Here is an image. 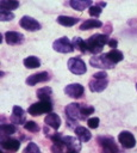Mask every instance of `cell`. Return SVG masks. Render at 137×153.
<instances>
[{
	"mask_svg": "<svg viewBox=\"0 0 137 153\" xmlns=\"http://www.w3.org/2000/svg\"><path fill=\"white\" fill-rule=\"evenodd\" d=\"M108 37L106 35H102V33H95L93 36H91L86 43H87V48H88V51H91L92 54H99L104 45L105 44H108Z\"/></svg>",
	"mask_w": 137,
	"mask_h": 153,
	"instance_id": "obj_1",
	"label": "cell"
},
{
	"mask_svg": "<svg viewBox=\"0 0 137 153\" xmlns=\"http://www.w3.org/2000/svg\"><path fill=\"white\" fill-rule=\"evenodd\" d=\"M64 112H66V117L68 118L69 124L76 123V121H79V120H85V117L82 116V112H81V104L70 103L69 105L66 106Z\"/></svg>",
	"mask_w": 137,
	"mask_h": 153,
	"instance_id": "obj_2",
	"label": "cell"
},
{
	"mask_svg": "<svg viewBox=\"0 0 137 153\" xmlns=\"http://www.w3.org/2000/svg\"><path fill=\"white\" fill-rule=\"evenodd\" d=\"M51 110H52V104L50 100H41L30 105L27 111L32 116H39L42 114H50Z\"/></svg>",
	"mask_w": 137,
	"mask_h": 153,
	"instance_id": "obj_3",
	"label": "cell"
},
{
	"mask_svg": "<svg viewBox=\"0 0 137 153\" xmlns=\"http://www.w3.org/2000/svg\"><path fill=\"white\" fill-rule=\"evenodd\" d=\"M98 142L101 147L102 153H119L118 147H117L113 137H111V136H100L98 139Z\"/></svg>",
	"mask_w": 137,
	"mask_h": 153,
	"instance_id": "obj_4",
	"label": "cell"
},
{
	"mask_svg": "<svg viewBox=\"0 0 137 153\" xmlns=\"http://www.w3.org/2000/svg\"><path fill=\"white\" fill-rule=\"evenodd\" d=\"M68 69L76 75H81L85 74L87 71L86 63L80 59V57H70L68 60Z\"/></svg>",
	"mask_w": 137,
	"mask_h": 153,
	"instance_id": "obj_5",
	"label": "cell"
},
{
	"mask_svg": "<svg viewBox=\"0 0 137 153\" xmlns=\"http://www.w3.org/2000/svg\"><path fill=\"white\" fill-rule=\"evenodd\" d=\"M52 48L54 50L58 51V53H71L74 50V47L71 44V42L67 38V37H61L58 39H56L52 43Z\"/></svg>",
	"mask_w": 137,
	"mask_h": 153,
	"instance_id": "obj_6",
	"label": "cell"
},
{
	"mask_svg": "<svg viewBox=\"0 0 137 153\" xmlns=\"http://www.w3.org/2000/svg\"><path fill=\"white\" fill-rule=\"evenodd\" d=\"M118 141L122 143V146H123L124 148H132V147H135V145H136V139H135V136H133L130 131H127V130H124V131H122V133L118 135Z\"/></svg>",
	"mask_w": 137,
	"mask_h": 153,
	"instance_id": "obj_7",
	"label": "cell"
},
{
	"mask_svg": "<svg viewBox=\"0 0 137 153\" xmlns=\"http://www.w3.org/2000/svg\"><path fill=\"white\" fill-rule=\"evenodd\" d=\"M19 24L23 29H25L27 31H37L41 29V24L36 19H33L32 17H29V16H24L20 19Z\"/></svg>",
	"mask_w": 137,
	"mask_h": 153,
	"instance_id": "obj_8",
	"label": "cell"
},
{
	"mask_svg": "<svg viewBox=\"0 0 137 153\" xmlns=\"http://www.w3.org/2000/svg\"><path fill=\"white\" fill-rule=\"evenodd\" d=\"M89 63L93 66V67H96V68H102V69H110V68H113V63H111L105 54L104 55H100V56H94L89 60Z\"/></svg>",
	"mask_w": 137,
	"mask_h": 153,
	"instance_id": "obj_9",
	"label": "cell"
},
{
	"mask_svg": "<svg viewBox=\"0 0 137 153\" xmlns=\"http://www.w3.org/2000/svg\"><path fill=\"white\" fill-rule=\"evenodd\" d=\"M85 92V88L80 84H70L64 87V93L71 98H80Z\"/></svg>",
	"mask_w": 137,
	"mask_h": 153,
	"instance_id": "obj_10",
	"label": "cell"
},
{
	"mask_svg": "<svg viewBox=\"0 0 137 153\" xmlns=\"http://www.w3.org/2000/svg\"><path fill=\"white\" fill-rule=\"evenodd\" d=\"M5 41L7 42V44H11V45L20 44L24 41V35L17 31H7L5 33Z\"/></svg>",
	"mask_w": 137,
	"mask_h": 153,
	"instance_id": "obj_11",
	"label": "cell"
},
{
	"mask_svg": "<svg viewBox=\"0 0 137 153\" xmlns=\"http://www.w3.org/2000/svg\"><path fill=\"white\" fill-rule=\"evenodd\" d=\"M50 79V75L48 72H41V73H36V74H32L30 75L27 79H26V84L30 85V86H33L38 82H44V81H48Z\"/></svg>",
	"mask_w": 137,
	"mask_h": 153,
	"instance_id": "obj_12",
	"label": "cell"
},
{
	"mask_svg": "<svg viewBox=\"0 0 137 153\" xmlns=\"http://www.w3.org/2000/svg\"><path fill=\"white\" fill-rule=\"evenodd\" d=\"M11 121L14 124H24V123H26L25 122V112H24V110L20 106H18V105H14L13 106Z\"/></svg>",
	"mask_w": 137,
	"mask_h": 153,
	"instance_id": "obj_13",
	"label": "cell"
},
{
	"mask_svg": "<svg viewBox=\"0 0 137 153\" xmlns=\"http://www.w3.org/2000/svg\"><path fill=\"white\" fill-rule=\"evenodd\" d=\"M108 81L107 79H93L89 81V90L92 92H101L106 88Z\"/></svg>",
	"mask_w": 137,
	"mask_h": 153,
	"instance_id": "obj_14",
	"label": "cell"
},
{
	"mask_svg": "<svg viewBox=\"0 0 137 153\" xmlns=\"http://www.w3.org/2000/svg\"><path fill=\"white\" fill-rule=\"evenodd\" d=\"M44 122L46 126L51 127L52 129H58L60 126H61V118L57 114H54V112H50L45 116L44 118Z\"/></svg>",
	"mask_w": 137,
	"mask_h": 153,
	"instance_id": "obj_15",
	"label": "cell"
},
{
	"mask_svg": "<svg viewBox=\"0 0 137 153\" xmlns=\"http://www.w3.org/2000/svg\"><path fill=\"white\" fill-rule=\"evenodd\" d=\"M62 141L67 149H71V151H76V152H79L81 149L80 142L73 136H62Z\"/></svg>",
	"mask_w": 137,
	"mask_h": 153,
	"instance_id": "obj_16",
	"label": "cell"
},
{
	"mask_svg": "<svg viewBox=\"0 0 137 153\" xmlns=\"http://www.w3.org/2000/svg\"><path fill=\"white\" fill-rule=\"evenodd\" d=\"M1 147L6 151H11V152H15L19 149L20 147V142L15 139H12V137H7L5 140L1 141Z\"/></svg>",
	"mask_w": 137,
	"mask_h": 153,
	"instance_id": "obj_17",
	"label": "cell"
},
{
	"mask_svg": "<svg viewBox=\"0 0 137 153\" xmlns=\"http://www.w3.org/2000/svg\"><path fill=\"white\" fill-rule=\"evenodd\" d=\"M105 56H106V59H107L111 63H113V65H116L117 62H120V61L124 59L123 53L119 51L118 49H112V50H110L108 53L105 54Z\"/></svg>",
	"mask_w": 137,
	"mask_h": 153,
	"instance_id": "obj_18",
	"label": "cell"
},
{
	"mask_svg": "<svg viewBox=\"0 0 137 153\" xmlns=\"http://www.w3.org/2000/svg\"><path fill=\"white\" fill-rule=\"evenodd\" d=\"M69 5L74 10H77V11H83V10L89 8L91 6H93L91 0H71L69 2Z\"/></svg>",
	"mask_w": 137,
	"mask_h": 153,
	"instance_id": "obj_19",
	"label": "cell"
},
{
	"mask_svg": "<svg viewBox=\"0 0 137 153\" xmlns=\"http://www.w3.org/2000/svg\"><path fill=\"white\" fill-rule=\"evenodd\" d=\"M74 130H75L76 136H77L82 142H87V141H89L91 137H92L91 131H89L88 129H86L85 127H75Z\"/></svg>",
	"mask_w": 137,
	"mask_h": 153,
	"instance_id": "obj_20",
	"label": "cell"
},
{
	"mask_svg": "<svg viewBox=\"0 0 137 153\" xmlns=\"http://www.w3.org/2000/svg\"><path fill=\"white\" fill-rule=\"evenodd\" d=\"M101 26H102V23L100 20H98V19H87L80 25V30L85 31V30H91V29L101 27Z\"/></svg>",
	"mask_w": 137,
	"mask_h": 153,
	"instance_id": "obj_21",
	"label": "cell"
},
{
	"mask_svg": "<svg viewBox=\"0 0 137 153\" xmlns=\"http://www.w3.org/2000/svg\"><path fill=\"white\" fill-rule=\"evenodd\" d=\"M77 22H79V19L74 18V17H68V16H58L57 17V23L63 26H73Z\"/></svg>",
	"mask_w": 137,
	"mask_h": 153,
	"instance_id": "obj_22",
	"label": "cell"
},
{
	"mask_svg": "<svg viewBox=\"0 0 137 153\" xmlns=\"http://www.w3.org/2000/svg\"><path fill=\"white\" fill-rule=\"evenodd\" d=\"M71 44H73V47H74V48L79 49L81 53H86V51H88V48H87V43H86V41H83V39H82V38H80V37H75V38H73Z\"/></svg>",
	"mask_w": 137,
	"mask_h": 153,
	"instance_id": "obj_23",
	"label": "cell"
},
{
	"mask_svg": "<svg viewBox=\"0 0 137 153\" xmlns=\"http://www.w3.org/2000/svg\"><path fill=\"white\" fill-rule=\"evenodd\" d=\"M19 6L18 1H13V0H1L0 1V10H6V11H12L15 10Z\"/></svg>",
	"mask_w": 137,
	"mask_h": 153,
	"instance_id": "obj_24",
	"label": "cell"
},
{
	"mask_svg": "<svg viewBox=\"0 0 137 153\" xmlns=\"http://www.w3.org/2000/svg\"><path fill=\"white\" fill-rule=\"evenodd\" d=\"M24 66L27 67V68H37L41 66V61L38 57L36 56H29V57H25L24 61H23Z\"/></svg>",
	"mask_w": 137,
	"mask_h": 153,
	"instance_id": "obj_25",
	"label": "cell"
},
{
	"mask_svg": "<svg viewBox=\"0 0 137 153\" xmlns=\"http://www.w3.org/2000/svg\"><path fill=\"white\" fill-rule=\"evenodd\" d=\"M52 91L50 87H42L37 91V97L41 100H50V96H51Z\"/></svg>",
	"mask_w": 137,
	"mask_h": 153,
	"instance_id": "obj_26",
	"label": "cell"
},
{
	"mask_svg": "<svg viewBox=\"0 0 137 153\" xmlns=\"http://www.w3.org/2000/svg\"><path fill=\"white\" fill-rule=\"evenodd\" d=\"M0 130L2 135H11L15 133V127L13 124H1L0 126Z\"/></svg>",
	"mask_w": 137,
	"mask_h": 153,
	"instance_id": "obj_27",
	"label": "cell"
},
{
	"mask_svg": "<svg viewBox=\"0 0 137 153\" xmlns=\"http://www.w3.org/2000/svg\"><path fill=\"white\" fill-rule=\"evenodd\" d=\"M24 128H25L26 130L31 131V133H37V131L39 130V126H38L36 122H33V121H27V122L24 124Z\"/></svg>",
	"mask_w": 137,
	"mask_h": 153,
	"instance_id": "obj_28",
	"label": "cell"
},
{
	"mask_svg": "<svg viewBox=\"0 0 137 153\" xmlns=\"http://www.w3.org/2000/svg\"><path fill=\"white\" fill-rule=\"evenodd\" d=\"M14 18V14L10 11L6 10H0V20L1 22H7V20H12Z\"/></svg>",
	"mask_w": 137,
	"mask_h": 153,
	"instance_id": "obj_29",
	"label": "cell"
},
{
	"mask_svg": "<svg viewBox=\"0 0 137 153\" xmlns=\"http://www.w3.org/2000/svg\"><path fill=\"white\" fill-rule=\"evenodd\" d=\"M24 153H41V149L38 148V146L33 142L27 143V146L24 149Z\"/></svg>",
	"mask_w": 137,
	"mask_h": 153,
	"instance_id": "obj_30",
	"label": "cell"
},
{
	"mask_svg": "<svg viewBox=\"0 0 137 153\" xmlns=\"http://www.w3.org/2000/svg\"><path fill=\"white\" fill-rule=\"evenodd\" d=\"M101 7L98 5V4H95V5H93V6H91L89 7V16H92V17H99L100 14H101Z\"/></svg>",
	"mask_w": 137,
	"mask_h": 153,
	"instance_id": "obj_31",
	"label": "cell"
},
{
	"mask_svg": "<svg viewBox=\"0 0 137 153\" xmlns=\"http://www.w3.org/2000/svg\"><path fill=\"white\" fill-rule=\"evenodd\" d=\"M81 112H82V116L86 118L88 115H92L94 112V108L93 106H88V105H82L81 104Z\"/></svg>",
	"mask_w": 137,
	"mask_h": 153,
	"instance_id": "obj_32",
	"label": "cell"
},
{
	"mask_svg": "<svg viewBox=\"0 0 137 153\" xmlns=\"http://www.w3.org/2000/svg\"><path fill=\"white\" fill-rule=\"evenodd\" d=\"M87 124H88L89 128L95 129V128H98V126H99V118H98V117H91V118L87 120Z\"/></svg>",
	"mask_w": 137,
	"mask_h": 153,
	"instance_id": "obj_33",
	"label": "cell"
},
{
	"mask_svg": "<svg viewBox=\"0 0 137 153\" xmlns=\"http://www.w3.org/2000/svg\"><path fill=\"white\" fill-rule=\"evenodd\" d=\"M106 76H107L106 72H98L93 75V79H107Z\"/></svg>",
	"mask_w": 137,
	"mask_h": 153,
	"instance_id": "obj_34",
	"label": "cell"
},
{
	"mask_svg": "<svg viewBox=\"0 0 137 153\" xmlns=\"http://www.w3.org/2000/svg\"><path fill=\"white\" fill-rule=\"evenodd\" d=\"M117 44H118V42H117L116 39H110V41H108V45H110L111 48H113V49H116Z\"/></svg>",
	"mask_w": 137,
	"mask_h": 153,
	"instance_id": "obj_35",
	"label": "cell"
},
{
	"mask_svg": "<svg viewBox=\"0 0 137 153\" xmlns=\"http://www.w3.org/2000/svg\"><path fill=\"white\" fill-rule=\"evenodd\" d=\"M64 153H79V152H76V151H71V149H67Z\"/></svg>",
	"mask_w": 137,
	"mask_h": 153,
	"instance_id": "obj_36",
	"label": "cell"
},
{
	"mask_svg": "<svg viewBox=\"0 0 137 153\" xmlns=\"http://www.w3.org/2000/svg\"><path fill=\"white\" fill-rule=\"evenodd\" d=\"M136 90H137V84H136Z\"/></svg>",
	"mask_w": 137,
	"mask_h": 153,
	"instance_id": "obj_37",
	"label": "cell"
}]
</instances>
